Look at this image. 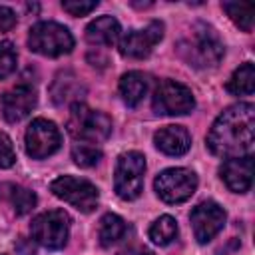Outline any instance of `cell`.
<instances>
[{
    "label": "cell",
    "instance_id": "obj_15",
    "mask_svg": "<svg viewBox=\"0 0 255 255\" xmlns=\"http://www.w3.org/2000/svg\"><path fill=\"white\" fill-rule=\"evenodd\" d=\"M155 147L167 155H183L191 145V135L183 126H165L153 135Z\"/></svg>",
    "mask_w": 255,
    "mask_h": 255
},
{
    "label": "cell",
    "instance_id": "obj_24",
    "mask_svg": "<svg viewBox=\"0 0 255 255\" xmlns=\"http://www.w3.org/2000/svg\"><path fill=\"white\" fill-rule=\"evenodd\" d=\"M72 159L80 167H92L102 159V151L90 143H78L72 147Z\"/></svg>",
    "mask_w": 255,
    "mask_h": 255
},
{
    "label": "cell",
    "instance_id": "obj_29",
    "mask_svg": "<svg viewBox=\"0 0 255 255\" xmlns=\"http://www.w3.org/2000/svg\"><path fill=\"white\" fill-rule=\"evenodd\" d=\"M118 255H153L149 249H143V247H128L124 251H120Z\"/></svg>",
    "mask_w": 255,
    "mask_h": 255
},
{
    "label": "cell",
    "instance_id": "obj_21",
    "mask_svg": "<svg viewBox=\"0 0 255 255\" xmlns=\"http://www.w3.org/2000/svg\"><path fill=\"white\" fill-rule=\"evenodd\" d=\"M223 10L229 14L235 26H239L243 32L253 30V18H255V4L253 2H223Z\"/></svg>",
    "mask_w": 255,
    "mask_h": 255
},
{
    "label": "cell",
    "instance_id": "obj_13",
    "mask_svg": "<svg viewBox=\"0 0 255 255\" xmlns=\"http://www.w3.org/2000/svg\"><path fill=\"white\" fill-rule=\"evenodd\" d=\"M36 100V90L30 84H18L2 96V114L10 124H16L34 110Z\"/></svg>",
    "mask_w": 255,
    "mask_h": 255
},
{
    "label": "cell",
    "instance_id": "obj_9",
    "mask_svg": "<svg viewBox=\"0 0 255 255\" xmlns=\"http://www.w3.org/2000/svg\"><path fill=\"white\" fill-rule=\"evenodd\" d=\"M197 189V175L187 167H169L155 177V191L165 203H181Z\"/></svg>",
    "mask_w": 255,
    "mask_h": 255
},
{
    "label": "cell",
    "instance_id": "obj_20",
    "mask_svg": "<svg viewBox=\"0 0 255 255\" xmlns=\"http://www.w3.org/2000/svg\"><path fill=\"white\" fill-rule=\"evenodd\" d=\"M126 221L116 215V213H106L102 219H100V229H98V237H100V243L104 247H110L114 245L116 241H120L124 235H126Z\"/></svg>",
    "mask_w": 255,
    "mask_h": 255
},
{
    "label": "cell",
    "instance_id": "obj_17",
    "mask_svg": "<svg viewBox=\"0 0 255 255\" xmlns=\"http://www.w3.org/2000/svg\"><path fill=\"white\" fill-rule=\"evenodd\" d=\"M122 28L114 16H100L86 28V40L94 46H112L120 40Z\"/></svg>",
    "mask_w": 255,
    "mask_h": 255
},
{
    "label": "cell",
    "instance_id": "obj_27",
    "mask_svg": "<svg viewBox=\"0 0 255 255\" xmlns=\"http://www.w3.org/2000/svg\"><path fill=\"white\" fill-rule=\"evenodd\" d=\"M16 161V153H14V145L12 139L0 131V167H10Z\"/></svg>",
    "mask_w": 255,
    "mask_h": 255
},
{
    "label": "cell",
    "instance_id": "obj_8",
    "mask_svg": "<svg viewBox=\"0 0 255 255\" xmlns=\"http://www.w3.org/2000/svg\"><path fill=\"white\" fill-rule=\"evenodd\" d=\"M151 104H153L155 114L183 116V114H189L195 108V98H193V92L187 86H183L175 80H163L155 88Z\"/></svg>",
    "mask_w": 255,
    "mask_h": 255
},
{
    "label": "cell",
    "instance_id": "obj_12",
    "mask_svg": "<svg viewBox=\"0 0 255 255\" xmlns=\"http://www.w3.org/2000/svg\"><path fill=\"white\" fill-rule=\"evenodd\" d=\"M163 38V24L153 20L141 30H129L120 38V54L126 58H145Z\"/></svg>",
    "mask_w": 255,
    "mask_h": 255
},
{
    "label": "cell",
    "instance_id": "obj_19",
    "mask_svg": "<svg viewBox=\"0 0 255 255\" xmlns=\"http://www.w3.org/2000/svg\"><path fill=\"white\" fill-rule=\"evenodd\" d=\"M227 92L233 96H251L255 92V68L251 62L239 66L227 82Z\"/></svg>",
    "mask_w": 255,
    "mask_h": 255
},
{
    "label": "cell",
    "instance_id": "obj_1",
    "mask_svg": "<svg viewBox=\"0 0 255 255\" xmlns=\"http://www.w3.org/2000/svg\"><path fill=\"white\" fill-rule=\"evenodd\" d=\"M255 141V108L241 102L227 108L211 126L207 147L221 157L249 155Z\"/></svg>",
    "mask_w": 255,
    "mask_h": 255
},
{
    "label": "cell",
    "instance_id": "obj_11",
    "mask_svg": "<svg viewBox=\"0 0 255 255\" xmlns=\"http://www.w3.org/2000/svg\"><path fill=\"white\" fill-rule=\"evenodd\" d=\"M191 225H193V235L199 243L211 241L225 225L227 213L225 209L215 203V201H201L191 209Z\"/></svg>",
    "mask_w": 255,
    "mask_h": 255
},
{
    "label": "cell",
    "instance_id": "obj_14",
    "mask_svg": "<svg viewBox=\"0 0 255 255\" xmlns=\"http://www.w3.org/2000/svg\"><path fill=\"white\" fill-rule=\"evenodd\" d=\"M221 179L235 193L249 191V187L253 183V157L251 155L229 157L221 165Z\"/></svg>",
    "mask_w": 255,
    "mask_h": 255
},
{
    "label": "cell",
    "instance_id": "obj_22",
    "mask_svg": "<svg viewBox=\"0 0 255 255\" xmlns=\"http://www.w3.org/2000/svg\"><path fill=\"white\" fill-rule=\"evenodd\" d=\"M177 237V221L171 215H161L157 217L151 227H149V239L155 245H169Z\"/></svg>",
    "mask_w": 255,
    "mask_h": 255
},
{
    "label": "cell",
    "instance_id": "obj_7",
    "mask_svg": "<svg viewBox=\"0 0 255 255\" xmlns=\"http://www.w3.org/2000/svg\"><path fill=\"white\" fill-rule=\"evenodd\" d=\"M50 191L56 197H60V199L68 201L70 205H74L82 213L94 211L98 207V199H100L98 187L92 181L82 179V177H74V175L56 177L50 183Z\"/></svg>",
    "mask_w": 255,
    "mask_h": 255
},
{
    "label": "cell",
    "instance_id": "obj_16",
    "mask_svg": "<svg viewBox=\"0 0 255 255\" xmlns=\"http://www.w3.org/2000/svg\"><path fill=\"white\" fill-rule=\"evenodd\" d=\"M86 94L84 84L72 74V72H60L54 80V84L50 86V96L54 100V104L62 106V104H78L80 98Z\"/></svg>",
    "mask_w": 255,
    "mask_h": 255
},
{
    "label": "cell",
    "instance_id": "obj_3",
    "mask_svg": "<svg viewBox=\"0 0 255 255\" xmlns=\"http://www.w3.org/2000/svg\"><path fill=\"white\" fill-rule=\"evenodd\" d=\"M68 131L74 139L84 143H98L110 137L112 133V120L98 110H92L84 104H72L70 118H68Z\"/></svg>",
    "mask_w": 255,
    "mask_h": 255
},
{
    "label": "cell",
    "instance_id": "obj_28",
    "mask_svg": "<svg viewBox=\"0 0 255 255\" xmlns=\"http://www.w3.org/2000/svg\"><path fill=\"white\" fill-rule=\"evenodd\" d=\"M16 26V14L8 6H0V32H6Z\"/></svg>",
    "mask_w": 255,
    "mask_h": 255
},
{
    "label": "cell",
    "instance_id": "obj_5",
    "mask_svg": "<svg viewBox=\"0 0 255 255\" xmlns=\"http://www.w3.org/2000/svg\"><path fill=\"white\" fill-rule=\"evenodd\" d=\"M143 173H145V157L139 151H128L118 157L114 189L118 197L131 201L143 189Z\"/></svg>",
    "mask_w": 255,
    "mask_h": 255
},
{
    "label": "cell",
    "instance_id": "obj_2",
    "mask_svg": "<svg viewBox=\"0 0 255 255\" xmlns=\"http://www.w3.org/2000/svg\"><path fill=\"white\" fill-rule=\"evenodd\" d=\"M223 50L225 48L217 32L201 22H197L179 44L181 56L195 68H215L223 58Z\"/></svg>",
    "mask_w": 255,
    "mask_h": 255
},
{
    "label": "cell",
    "instance_id": "obj_4",
    "mask_svg": "<svg viewBox=\"0 0 255 255\" xmlns=\"http://www.w3.org/2000/svg\"><path fill=\"white\" fill-rule=\"evenodd\" d=\"M28 46L32 52L48 58H58L70 54L74 48V36L70 30L58 22H38L30 28Z\"/></svg>",
    "mask_w": 255,
    "mask_h": 255
},
{
    "label": "cell",
    "instance_id": "obj_10",
    "mask_svg": "<svg viewBox=\"0 0 255 255\" xmlns=\"http://www.w3.org/2000/svg\"><path fill=\"white\" fill-rule=\"evenodd\" d=\"M62 135L54 122L38 118L26 129V151L34 159L48 157L60 149Z\"/></svg>",
    "mask_w": 255,
    "mask_h": 255
},
{
    "label": "cell",
    "instance_id": "obj_18",
    "mask_svg": "<svg viewBox=\"0 0 255 255\" xmlns=\"http://www.w3.org/2000/svg\"><path fill=\"white\" fill-rule=\"evenodd\" d=\"M147 84H149L147 76L141 74V72H128V74H124L120 78V96H122V100L129 108H135L143 100V96L147 92Z\"/></svg>",
    "mask_w": 255,
    "mask_h": 255
},
{
    "label": "cell",
    "instance_id": "obj_23",
    "mask_svg": "<svg viewBox=\"0 0 255 255\" xmlns=\"http://www.w3.org/2000/svg\"><path fill=\"white\" fill-rule=\"evenodd\" d=\"M8 189L10 191L6 193V197L10 199L16 215H26L34 209V205H36V193L34 191L20 187V185H8Z\"/></svg>",
    "mask_w": 255,
    "mask_h": 255
},
{
    "label": "cell",
    "instance_id": "obj_6",
    "mask_svg": "<svg viewBox=\"0 0 255 255\" xmlns=\"http://www.w3.org/2000/svg\"><path fill=\"white\" fill-rule=\"evenodd\" d=\"M30 233L36 243L46 249H62L70 235V217L64 209L40 213L30 223Z\"/></svg>",
    "mask_w": 255,
    "mask_h": 255
},
{
    "label": "cell",
    "instance_id": "obj_25",
    "mask_svg": "<svg viewBox=\"0 0 255 255\" xmlns=\"http://www.w3.org/2000/svg\"><path fill=\"white\" fill-rule=\"evenodd\" d=\"M16 48L12 42H0V78L10 76L16 70Z\"/></svg>",
    "mask_w": 255,
    "mask_h": 255
},
{
    "label": "cell",
    "instance_id": "obj_26",
    "mask_svg": "<svg viewBox=\"0 0 255 255\" xmlns=\"http://www.w3.org/2000/svg\"><path fill=\"white\" fill-rule=\"evenodd\" d=\"M62 8L72 16H86L98 8V0H64Z\"/></svg>",
    "mask_w": 255,
    "mask_h": 255
}]
</instances>
